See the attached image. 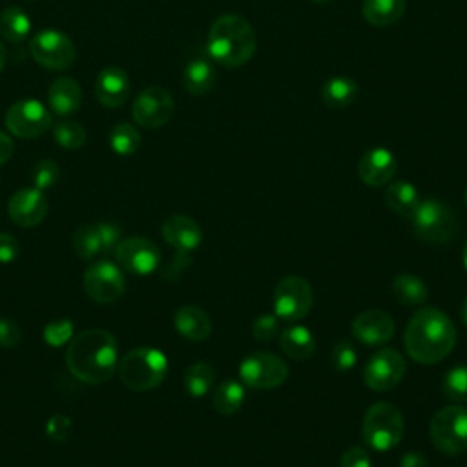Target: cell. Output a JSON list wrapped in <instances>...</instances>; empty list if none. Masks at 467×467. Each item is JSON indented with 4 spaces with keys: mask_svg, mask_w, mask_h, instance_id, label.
<instances>
[{
    "mask_svg": "<svg viewBox=\"0 0 467 467\" xmlns=\"http://www.w3.org/2000/svg\"><path fill=\"white\" fill-rule=\"evenodd\" d=\"M113 252L119 266L137 275H148L161 265L159 246L146 237L120 239Z\"/></svg>",
    "mask_w": 467,
    "mask_h": 467,
    "instance_id": "cell-15",
    "label": "cell"
},
{
    "mask_svg": "<svg viewBox=\"0 0 467 467\" xmlns=\"http://www.w3.org/2000/svg\"><path fill=\"white\" fill-rule=\"evenodd\" d=\"M69 429H71V420L64 414H53L46 423V434L53 441H64L69 434Z\"/></svg>",
    "mask_w": 467,
    "mask_h": 467,
    "instance_id": "cell-40",
    "label": "cell"
},
{
    "mask_svg": "<svg viewBox=\"0 0 467 467\" xmlns=\"http://www.w3.org/2000/svg\"><path fill=\"white\" fill-rule=\"evenodd\" d=\"M403 343L409 358L421 365L445 359L456 343V328L451 317L434 306L418 310L407 323Z\"/></svg>",
    "mask_w": 467,
    "mask_h": 467,
    "instance_id": "cell-2",
    "label": "cell"
},
{
    "mask_svg": "<svg viewBox=\"0 0 467 467\" xmlns=\"http://www.w3.org/2000/svg\"><path fill=\"white\" fill-rule=\"evenodd\" d=\"M407 0H363V18L374 27H387L396 24L405 13Z\"/></svg>",
    "mask_w": 467,
    "mask_h": 467,
    "instance_id": "cell-26",
    "label": "cell"
},
{
    "mask_svg": "<svg viewBox=\"0 0 467 467\" xmlns=\"http://www.w3.org/2000/svg\"><path fill=\"white\" fill-rule=\"evenodd\" d=\"M117 372L124 387L135 392H146L164 381L168 359L159 348L139 347L119 361Z\"/></svg>",
    "mask_w": 467,
    "mask_h": 467,
    "instance_id": "cell-4",
    "label": "cell"
},
{
    "mask_svg": "<svg viewBox=\"0 0 467 467\" xmlns=\"http://www.w3.org/2000/svg\"><path fill=\"white\" fill-rule=\"evenodd\" d=\"M99 224V232H100V239H102V246H104V252H111L115 250V246L119 244L120 241V228L113 223H97Z\"/></svg>",
    "mask_w": 467,
    "mask_h": 467,
    "instance_id": "cell-43",
    "label": "cell"
},
{
    "mask_svg": "<svg viewBox=\"0 0 467 467\" xmlns=\"http://www.w3.org/2000/svg\"><path fill=\"white\" fill-rule=\"evenodd\" d=\"M22 339L20 328L15 321L2 317L0 319V347H15Z\"/></svg>",
    "mask_w": 467,
    "mask_h": 467,
    "instance_id": "cell-42",
    "label": "cell"
},
{
    "mask_svg": "<svg viewBox=\"0 0 467 467\" xmlns=\"http://www.w3.org/2000/svg\"><path fill=\"white\" fill-rule=\"evenodd\" d=\"M385 204L396 215L410 219L420 204V193L409 181H394L385 190Z\"/></svg>",
    "mask_w": 467,
    "mask_h": 467,
    "instance_id": "cell-25",
    "label": "cell"
},
{
    "mask_svg": "<svg viewBox=\"0 0 467 467\" xmlns=\"http://www.w3.org/2000/svg\"><path fill=\"white\" fill-rule=\"evenodd\" d=\"M60 177V168L55 161L51 159H42L38 161L33 170H31V181H33V188L44 192V190H49L57 184Z\"/></svg>",
    "mask_w": 467,
    "mask_h": 467,
    "instance_id": "cell-36",
    "label": "cell"
},
{
    "mask_svg": "<svg viewBox=\"0 0 467 467\" xmlns=\"http://www.w3.org/2000/svg\"><path fill=\"white\" fill-rule=\"evenodd\" d=\"M162 237L177 252H192L202 241L199 224L188 215H171L162 223Z\"/></svg>",
    "mask_w": 467,
    "mask_h": 467,
    "instance_id": "cell-20",
    "label": "cell"
},
{
    "mask_svg": "<svg viewBox=\"0 0 467 467\" xmlns=\"http://www.w3.org/2000/svg\"><path fill=\"white\" fill-rule=\"evenodd\" d=\"M392 294L398 299V303L405 306H416L427 301L429 288L420 277L412 274H400L392 281Z\"/></svg>",
    "mask_w": 467,
    "mask_h": 467,
    "instance_id": "cell-30",
    "label": "cell"
},
{
    "mask_svg": "<svg viewBox=\"0 0 467 467\" xmlns=\"http://www.w3.org/2000/svg\"><path fill=\"white\" fill-rule=\"evenodd\" d=\"M396 170H398V161L394 153L381 146H376L365 151L358 162V177L367 186H374V188H379L390 182L392 177L396 175Z\"/></svg>",
    "mask_w": 467,
    "mask_h": 467,
    "instance_id": "cell-17",
    "label": "cell"
},
{
    "mask_svg": "<svg viewBox=\"0 0 467 467\" xmlns=\"http://www.w3.org/2000/svg\"><path fill=\"white\" fill-rule=\"evenodd\" d=\"M460 316H462L463 325L467 327V297L463 299V303H462V306H460Z\"/></svg>",
    "mask_w": 467,
    "mask_h": 467,
    "instance_id": "cell-47",
    "label": "cell"
},
{
    "mask_svg": "<svg viewBox=\"0 0 467 467\" xmlns=\"http://www.w3.org/2000/svg\"><path fill=\"white\" fill-rule=\"evenodd\" d=\"M465 202H467V190H465Z\"/></svg>",
    "mask_w": 467,
    "mask_h": 467,
    "instance_id": "cell-51",
    "label": "cell"
},
{
    "mask_svg": "<svg viewBox=\"0 0 467 467\" xmlns=\"http://www.w3.org/2000/svg\"><path fill=\"white\" fill-rule=\"evenodd\" d=\"M244 401V385L235 379L219 383L212 392V405L223 416L235 414Z\"/></svg>",
    "mask_w": 467,
    "mask_h": 467,
    "instance_id": "cell-29",
    "label": "cell"
},
{
    "mask_svg": "<svg viewBox=\"0 0 467 467\" xmlns=\"http://www.w3.org/2000/svg\"><path fill=\"white\" fill-rule=\"evenodd\" d=\"M215 78H217V73H215L213 64L202 57L192 58L186 64L184 73H182L184 89L192 95L208 93L215 86Z\"/></svg>",
    "mask_w": 467,
    "mask_h": 467,
    "instance_id": "cell-24",
    "label": "cell"
},
{
    "mask_svg": "<svg viewBox=\"0 0 467 467\" xmlns=\"http://www.w3.org/2000/svg\"><path fill=\"white\" fill-rule=\"evenodd\" d=\"M339 467H372L370 456L363 447H350L341 454Z\"/></svg>",
    "mask_w": 467,
    "mask_h": 467,
    "instance_id": "cell-41",
    "label": "cell"
},
{
    "mask_svg": "<svg viewBox=\"0 0 467 467\" xmlns=\"http://www.w3.org/2000/svg\"><path fill=\"white\" fill-rule=\"evenodd\" d=\"M434 447L449 456L467 451V409L454 403L434 412L429 423Z\"/></svg>",
    "mask_w": 467,
    "mask_h": 467,
    "instance_id": "cell-7",
    "label": "cell"
},
{
    "mask_svg": "<svg viewBox=\"0 0 467 467\" xmlns=\"http://www.w3.org/2000/svg\"><path fill=\"white\" fill-rule=\"evenodd\" d=\"M359 95V86L354 78L337 75L328 78L321 88V99L328 108H348Z\"/></svg>",
    "mask_w": 467,
    "mask_h": 467,
    "instance_id": "cell-27",
    "label": "cell"
},
{
    "mask_svg": "<svg viewBox=\"0 0 467 467\" xmlns=\"http://www.w3.org/2000/svg\"><path fill=\"white\" fill-rule=\"evenodd\" d=\"M47 104L51 113L58 117L73 115L82 104L80 84L73 77H58L47 89Z\"/></svg>",
    "mask_w": 467,
    "mask_h": 467,
    "instance_id": "cell-21",
    "label": "cell"
},
{
    "mask_svg": "<svg viewBox=\"0 0 467 467\" xmlns=\"http://www.w3.org/2000/svg\"><path fill=\"white\" fill-rule=\"evenodd\" d=\"M352 334L363 345L379 347L394 336V321L387 312L370 308L352 319Z\"/></svg>",
    "mask_w": 467,
    "mask_h": 467,
    "instance_id": "cell-18",
    "label": "cell"
},
{
    "mask_svg": "<svg viewBox=\"0 0 467 467\" xmlns=\"http://www.w3.org/2000/svg\"><path fill=\"white\" fill-rule=\"evenodd\" d=\"M279 332V317L275 314H261L252 323V336L259 341H270Z\"/></svg>",
    "mask_w": 467,
    "mask_h": 467,
    "instance_id": "cell-39",
    "label": "cell"
},
{
    "mask_svg": "<svg viewBox=\"0 0 467 467\" xmlns=\"http://www.w3.org/2000/svg\"><path fill=\"white\" fill-rule=\"evenodd\" d=\"M53 139L64 150H78L84 146L88 135L80 122L64 117L53 126Z\"/></svg>",
    "mask_w": 467,
    "mask_h": 467,
    "instance_id": "cell-34",
    "label": "cell"
},
{
    "mask_svg": "<svg viewBox=\"0 0 467 467\" xmlns=\"http://www.w3.org/2000/svg\"><path fill=\"white\" fill-rule=\"evenodd\" d=\"M281 350L292 359H308L316 352V337L303 325H290L279 334Z\"/></svg>",
    "mask_w": 467,
    "mask_h": 467,
    "instance_id": "cell-23",
    "label": "cell"
},
{
    "mask_svg": "<svg viewBox=\"0 0 467 467\" xmlns=\"http://www.w3.org/2000/svg\"><path fill=\"white\" fill-rule=\"evenodd\" d=\"M208 55L226 67L244 66L255 53L257 40L250 22L235 13L215 18L206 38Z\"/></svg>",
    "mask_w": 467,
    "mask_h": 467,
    "instance_id": "cell-3",
    "label": "cell"
},
{
    "mask_svg": "<svg viewBox=\"0 0 467 467\" xmlns=\"http://www.w3.org/2000/svg\"><path fill=\"white\" fill-rule=\"evenodd\" d=\"M407 363L403 356L394 348L378 350L365 365L363 379L368 389L385 392L394 389L405 376Z\"/></svg>",
    "mask_w": 467,
    "mask_h": 467,
    "instance_id": "cell-14",
    "label": "cell"
},
{
    "mask_svg": "<svg viewBox=\"0 0 467 467\" xmlns=\"http://www.w3.org/2000/svg\"><path fill=\"white\" fill-rule=\"evenodd\" d=\"M84 290L95 303H113L120 299L126 288V279L120 268L111 261H97L84 272Z\"/></svg>",
    "mask_w": 467,
    "mask_h": 467,
    "instance_id": "cell-13",
    "label": "cell"
},
{
    "mask_svg": "<svg viewBox=\"0 0 467 467\" xmlns=\"http://www.w3.org/2000/svg\"><path fill=\"white\" fill-rule=\"evenodd\" d=\"M13 151H15V144H13L11 137L7 133L0 131V166H4L13 157Z\"/></svg>",
    "mask_w": 467,
    "mask_h": 467,
    "instance_id": "cell-46",
    "label": "cell"
},
{
    "mask_svg": "<svg viewBox=\"0 0 467 467\" xmlns=\"http://www.w3.org/2000/svg\"><path fill=\"white\" fill-rule=\"evenodd\" d=\"M463 266H465V270H467V243H465V246H463Z\"/></svg>",
    "mask_w": 467,
    "mask_h": 467,
    "instance_id": "cell-49",
    "label": "cell"
},
{
    "mask_svg": "<svg viewBox=\"0 0 467 467\" xmlns=\"http://www.w3.org/2000/svg\"><path fill=\"white\" fill-rule=\"evenodd\" d=\"M239 376L244 387L266 390L279 387L286 379L288 367L277 354L252 352L239 363Z\"/></svg>",
    "mask_w": 467,
    "mask_h": 467,
    "instance_id": "cell-10",
    "label": "cell"
},
{
    "mask_svg": "<svg viewBox=\"0 0 467 467\" xmlns=\"http://www.w3.org/2000/svg\"><path fill=\"white\" fill-rule=\"evenodd\" d=\"M5 128L18 139H36L44 135L51 124V111L38 99H20L5 111Z\"/></svg>",
    "mask_w": 467,
    "mask_h": 467,
    "instance_id": "cell-9",
    "label": "cell"
},
{
    "mask_svg": "<svg viewBox=\"0 0 467 467\" xmlns=\"http://www.w3.org/2000/svg\"><path fill=\"white\" fill-rule=\"evenodd\" d=\"M443 394L452 401H467V367L458 365L447 370L441 381Z\"/></svg>",
    "mask_w": 467,
    "mask_h": 467,
    "instance_id": "cell-35",
    "label": "cell"
},
{
    "mask_svg": "<svg viewBox=\"0 0 467 467\" xmlns=\"http://www.w3.org/2000/svg\"><path fill=\"white\" fill-rule=\"evenodd\" d=\"M20 246L16 237L9 234H0V263H11L18 257Z\"/></svg>",
    "mask_w": 467,
    "mask_h": 467,
    "instance_id": "cell-44",
    "label": "cell"
},
{
    "mask_svg": "<svg viewBox=\"0 0 467 467\" xmlns=\"http://www.w3.org/2000/svg\"><path fill=\"white\" fill-rule=\"evenodd\" d=\"M356 361H358V352L350 339H341L334 345L330 354V363L337 372H347L354 368Z\"/></svg>",
    "mask_w": 467,
    "mask_h": 467,
    "instance_id": "cell-38",
    "label": "cell"
},
{
    "mask_svg": "<svg viewBox=\"0 0 467 467\" xmlns=\"http://www.w3.org/2000/svg\"><path fill=\"white\" fill-rule=\"evenodd\" d=\"M213 383H215V372L204 361H197L190 365L184 372V387L188 394L193 398L206 396L212 390Z\"/></svg>",
    "mask_w": 467,
    "mask_h": 467,
    "instance_id": "cell-32",
    "label": "cell"
},
{
    "mask_svg": "<svg viewBox=\"0 0 467 467\" xmlns=\"http://www.w3.org/2000/svg\"><path fill=\"white\" fill-rule=\"evenodd\" d=\"M73 321L69 319H57L44 327L42 337L49 347H60L64 343H69L73 337Z\"/></svg>",
    "mask_w": 467,
    "mask_h": 467,
    "instance_id": "cell-37",
    "label": "cell"
},
{
    "mask_svg": "<svg viewBox=\"0 0 467 467\" xmlns=\"http://www.w3.org/2000/svg\"><path fill=\"white\" fill-rule=\"evenodd\" d=\"M314 303L312 286L299 275L281 279L274 290V314L285 321L303 319Z\"/></svg>",
    "mask_w": 467,
    "mask_h": 467,
    "instance_id": "cell-11",
    "label": "cell"
},
{
    "mask_svg": "<svg viewBox=\"0 0 467 467\" xmlns=\"http://www.w3.org/2000/svg\"><path fill=\"white\" fill-rule=\"evenodd\" d=\"M29 51L36 64L51 71H64L75 62L73 40L55 27L38 31L29 42Z\"/></svg>",
    "mask_w": 467,
    "mask_h": 467,
    "instance_id": "cell-8",
    "label": "cell"
},
{
    "mask_svg": "<svg viewBox=\"0 0 467 467\" xmlns=\"http://www.w3.org/2000/svg\"><path fill=\"white\" fill-rule=\"evenodd\" d=\"M312 2H316V4H328V2H332V0H312Z\"/></svg>",
    "mask_w": 467,
    "mask_h": 467,
    "instance_id": "cell-50",
    "label": "cell"
},
{
    "mask_svg": "<svg viewBox=\"0 0 467 467\" xmlns=\"http://www.w3.org/2000/svg\"><path fill=\"white\" fill-rule=\"evenodd\" d=\"M31 33V20L18 5H9L0 13V35L13 44L24 42Z\"/></svg>",
    "mask_w": 467,
    "mask_h": 467,
    "instance_id": "cell-28",
    "label": "cell"
},
{
    "mask_svg": "<svg viewBox=\"0 0 467 467\" xmlns=\"http://www.w3.org/2000/svg\"><path fill=\"white\" fill-rule=\"evenodd\" d=\"M410 221L416 237L432 244L449 243L458 232V219L454 210L438 199L420 201Z\"/></svg>",
    "mask_w": 467,
    "mask_h": 467,
    "instance_id": "cell-6",
    "label": "cell"
},
{
    "mask_svg": "<svg viewBox=\"0 0 467 467\" xmlns=\"http://www.w3.org/2000/svg\"><path fill=\"white\" fill-rule=\"evenodd\" d=\"M4 66H5V47H4V44L0 42V73H2Z\"/></svg>",
    "mask_w": 467,
    "mask_h": 467,
    "instance_id": "cell-48",
    "label": "cell"
},
{
    "mask_svg": "<svg viewBox=\"0 0 467 467\" xmlns=\"http://www.w3.org/2000/svg\"><path fill=\"white\" fill-rule=\"evenodd\" d=\"M173 325L175 330L190 341H202L212 334L210 316L195 305L181 306L173 316Z\"/></svg>",
    "mask_w": 467,
    "mask_h": 467,
    "instance_id": "cell-22",
    "label": "cell"
},
{
    "mask_svg": "<svg viewBox=\"0 0 467 467\" xmlns=\"http://www.w3.org/2000/svg\"><path fill=\"white\" fill-rule=\"evenodd\" d=\"M175 109L173 97L162 86L144 88L131 104L133 120L148 130H155L164 126Z\"/></svg>",
    "mask_w": 467,
    "mask_h": 467,
    "instance_id": "cell-12",
    "label": "cell"
},
{
    "mask_svg": "<svg viewBox=\"0 0 467 467\" xmlns=\"http://www.w3.org/2000/svg\"><path fill=\"white\" fill-rule=\"evenodd\" d=\"M117 339L102 328H88L77 334L66 350L67 370L88 385H100L117 370Z\"/></svg>",
    "mask_w": 467,
    "mask_h": 467,
    "instance_id": "cell-1",
    "label": "cell"
},
{
    "mask_svg": "<svg viewBox=\"0 0 467 467\" xmlns=\"http://www.w3.org/2000/svg\"><path fill=\"white\" fill-rule=\"evenodd\" d=\"M109 148L122 157L133 155L140 148V133L130 122L115 124L109 131Z\"/></svg>",
    "mask_w": 467,
    "mask_h": 467,
    "instance_id": "cell-33",
    "label": "cell"
},
{
    "mask_svg": "<svg viewBox=\"0 0 467 467\" xmlns=\"http://www.w3.org/2000/svg\"><path fill=\"white\" fill-rule=\"evenodd\" d=\"M131 91V82L128 73L122 67L109 66L104 67L95 80L97 100L106 108L122 106Z\"/></svg>",
    "mask_w": 467,
    "mask_h": 467,
    "instance_id": "cell-19",
    "label": "cell"
},
{
    "mask_svg": "<svg viewBox=\"0 0 467 467\" xmlns=\"http://www.w3.org/2000/svg\"><path fill=\"white\" fill-rule=\"evenodd\" d=\"M7 215L20 228H33L46 219L47 199L36 188H20L7 202Z\"/></svg>",
    "mask_w": 467,
    "mask_h": 467,
    "instance_id": "cell-16",
    "label": "cell"
},
{
    "mask_svg": "<svg viewBox=\"0 0 467 467\" xmlns=\"http://www.w3.org/2000/svg\"><path fill=\"white\" fill-rule=\"evenodd\" d=\"M71 243H73L75 254L84 261H91L100 252H104L99 224H82V226H78L73 232Z\"/></svg>",
    "mask_w": 467,
    "mask_h": 467,
    "instance_id": "cell-31",
    "label": "cell"
},
{
    "mask_svg": "<svg viewBox=\"0 0 467 467\" xmlns=\"http://www.w3.org/2000/svg\"><path fill=\"white\" fill-rule=\"evenodd\" d=\"M405 432V421L401 412L387 401L370 405L363 416L361 434L367 445L376 451L394 449Z\"/></svg>",
    "mask_w": 467,
    "mask_h": 467,
    "instance_id": "cell-5",
    "label": "cell"
},
{
    "mask_svg": "<svg viewBox=\"0 0 467 467\" xmlns=\"http://www.w3.org/2000/svg\"><path fill=\"white\" fill-rule=\"evenodd\" d=\"M400 467H429V462L421 452L410 451V452L403 454V458L400 462Z\"/></svg>",
    "mask_w": 467,
    "mask_h": 467,
    "instance_id": "cell-45",
    "label": "cell"
}]
</instances>
